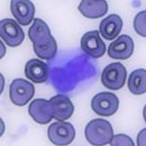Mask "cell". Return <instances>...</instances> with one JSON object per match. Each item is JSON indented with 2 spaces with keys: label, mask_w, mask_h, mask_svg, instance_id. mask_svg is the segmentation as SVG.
Returning a JSON list of instances; mask_svg holds the SVG:
<instances>
[{
  "label": "cell",
  "mask_w": 146,
  "mask_h": 146,
  "mask_svg": "<svg viewBox=\"0 0 146 146\" xmlns=\"http://www.w3.org/2000/svg\"><path fill=\"white\" fill-rule=\"evenodd\" d=\"M28 35L38 57L46 60L54 57L57 51V43L45 22L40 19H35L29 29Z\"/></svg>",
  "instance_id": "6da1fadb"
},
{
  "label": "cell",
  "mask_w": 146,
  "mask_h": 146,
  "mask_svg": "<svg viewBox=\"0 0 146 146\" xmlns=\"http://www.w3.org/2000/svg\"><path fill=\"white\" fill-rule=\"evenodd\" d=\"M85 135L92 145L103 146L110 144L114 136L113 127L108 121L102 119L91 121L86 126Z\"/></svg>",
  "instance_id": "7a4b0ae2"
},
{
  "label": "cell",
  "mask_w": 146,
  "mask_h": 146,
  "mask_svg": "<svg viewBox=\"0 0 146 146\" xmlns=\"http://www.w3.org/2000/svg\"><path fill=\"white\" fill-rule=\"evenodd\" d=\"M127 75L126 70L121 63H112L104 69L101 76V81L106 88L117 90L125 85Z\"/></svg>",
  "instance_id": "3957f363"
},
{
  "label": "cell",
  "mask_w": 146,
  "mask_h": 146,
  "mask_svg": "<svg viewBox=\"0 0 146 146\" xmlns=\"http://www.w3.org/2000/svg\"><path fill=\"white\" fill-rule=\"evenodd\" d=\"M119 100L116 95L109 92L98 94L91 102L92 110L97 115L109 117L115 113L118 109Z\"/></svg>",
  "instance_id": "277c9868"
},
{
  "label": "cell",
  "mask_w": 146,
  "mask_h": 146,
  "mask_svg": "<svg viewBox=\"0 0 146 146\" xmlns=\"http://www.w3.org/2000/svg\"><path fill=\"white\" fill-rule=\"evenodd\" d=\"M48 136L53 144L56 145H68L74 139L76 132L74 126L68 122L62 121L53 123L48 130Z\"/></svg>",
  "instance_id": "5b68a950"
},
{
  "label": "cell",
  "mask_w": 146,
  "mask_h": 146,
  "mask_svg": "<svg viewBox=\"0 0 146 146\" xmlns=\"http://www.w3.org/2000/svg\"><path fill=\"white\" fill-rule=\"evenodd\" d=\"M35 92L33 84L22 78L14 80L10 86V99L14 104L19 106L26 105L32 99Z\"/></svg>",
  "instance_id": "8992f818"
},
{
  "label": "cell",
  "mask_w": 146,
  "mask_h": 146,
  "mask_svg": "<svg viewBox=\"0 0 146 146\" xmlns=\"http://www.w3.org/2000/svg\"><path fill=\"white\" fill-rule=\"evenodd\" d=\"M0 36L7 45L11 47L20 45L25 37L21 27L13 19L9 18L0 22Z\"/></svg>",
  "instance_id": "52a82bcc"
},
{
  "label": "cell",
  "mask_w": 146,
  "mask_h": 146,
  "mask_svg": "<svg viewBox=\"0 0 146 146\" xmlns=\"http://www.w3.org/2000/svg\"><path fill=\"white\" fill-rule=\"evenodd\" d=\"M81 46L86 54L94 58L102 56L106 50V44L97 30L85 33L81 39Z\"/></svg>",
  "instance_id": "ba28073f"
},
{
  "label": "cell",
  "mask_w": 146,
  "mask_h": 146,
  "mask_svg": "<svg viewBox=\"0 0 146 146\" xmlns=\"http://www.w3.org/2000/svg\"><path fill=\"white\" fill-rule=\"evenodd\" d=\"M134 47L133 39L128 35H123L109 45L108 54L114 59L126 60L133 54Z\"/></svg>",
  "instance_id": "9c48e42d"
},
{
  "label": "cell",
  "mask_w": 146,
  "mask_h": 146,
  "mask_svg": "<svg viewBox=\"0 0 146 146\" xmlns=\"http://www.w3.org/2000/svg\"><path fill=\"white\" fill-rule=\"evenodd\" d=\"M11 10L13 15L22 26L29 25L32 22L35 13L34 5L27 0H12Z\"/></svg>",
  "instance_id": "30bf717a"
},
{
  "label": "cell",
  "mask_w": 146,
  "mask_h": 146,
  "mask_svg": "<svg viewBox=\"0 0 146 146\" xmlns=\"http://www.w3.org/2000/svg\"><path fill=\"white\" fill-rule=\"evenodd\" d=\"M29 112L33 119L40 124H47L53 118L52 106L49 100H34L29 106Z\"/></svg>",
  "instance_id": "8fae6325"
},
{
  "label": "cell",
  "mask_w": 146,
  "mask_h": 146,
  "mask_svg": "<svg viewBox=\"0 0 146 146\" xmlns=\"http://www.w3.org/2000/svg\"><path fill=\"white\" fill-rule=\"evenodd\" d=\"M49 100L52 106L53 118L63 121L72 116L74 110V106L68 97L58 94Z\"/></svg>",
  "instance_id": "7c38bea8"
},
{
  "label": "cell",
  "mask_w": 146,
  "mask_h": 146,
  "mask_svg": "<svg viewBox=\"0 0 146 146\" xmlns=\"http://www.w3.org/2000/svg\"><path fill=\"white\" fill-rule=\"evenodd\" d=\"M25 73L26 77L33 83H42L48 78L49 68L44 62L38 59H32L26 63Z\"/></svg>",
  "instance_id": "4fadbf2b"
},
{
  "label": "cell",
  "mask_w": 146,
  "mask_h": 146,
  "mask_svg": "<svg viewBox=\"0 0 146 146\" xmlns=\"http://www.w3.org/2000/svg\"><path fill=\"white\" fill-rule=\"evenodd\" d=\"M123 25V21L120 17L116 14H111L100 22V32L106 40H113L121 31Z\"/></svg>",
  "instance_id": "5bb4252c"
},
{
  "label": "cell",
  "mask_w": 146,
  "mask_h": 146,
  "mask_svg": "<svg viewBox=\"0 0 146 146\" xmlns=\"http://www.w3.org/2000/svg\"><path fill=\"white\" fill-rule=\"evenodd\" d=\"M83 15L89 19H95L104 16L108 12V6L105 1L84 0L78 7Z\"/></svg>",
  "instance_id": "9a60e30c"
},
{
  "label": "cell",
  "mask_w": 146,
  "mask_h": 146,
  "mask_svg": "<svg viewBox=\"0 0 146 146\" xmlns=\"http://www.w3.org/2000/svg\"><path fill=\"white\" fill-rule=\"evenodd\" d=\"M128 88L133 94L141 95L146 91V71L143 69L135 70L129 76Z\"/></svg>",
  "instance_id": "2e32d148"
},
{
  "label": "cell",
  "mask_w": 146,
  "mask_h": 146,
  "mask_svg": "<svg viewBox=\"0 0 146 146\" xmlns=\"http://www.w3.org/2000/svg\"><path fill=\"white\" fill-rule=\"evenodd\" d=\"M146 11L139 12L136 16L134 21L135 30L140 35L146 37Z\"/></svg>",
  "instance_id": "e0dca14e"
},
{
  "label": "cell",
  "mask_w": 146,
  "mask_h": 146,
  "mask_svg": "<svg viewBox=\"0 0 146 146\" xmlns=\"http://www.w3.org/2000/svg\"><path fill=\"white\" fill-rule=\"evenodd\" d=\"M110 144L111 146H131L135 145L131 137L125 134H120L113 136Z\"/></svg>",
  "instance_id": "ac0fdd59"
}]
</instances>
